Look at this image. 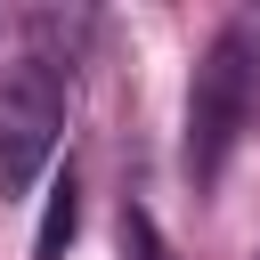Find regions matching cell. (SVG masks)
<instances>
[{"mask_svg":"<svg viewBox=\"0 0 260 260\" xmlns=\"http://www.w3.org/2000/svg\"><path fill=\"white\" fill-rule=\"evenodd\" d=\"M260 130V24L228 16L187 81V179L219 187V171L236 162V146Z\"/></svg>","mask_w":260,"mask_h":260,"instance_id":"obj_1","label":"cell"},{"mask_svg":"<svg viewBox=\"0 0 260 260\" xmlns=\"http://www.w3.org/2000/svg\"><path fill=\"white\" fill-rule=\"evenodd\" d=\"M65 106H73V65L24 41L0 65V195H24L49 171L65 138Z\"/></svg>","mask_w":260,"mask_h":260,"instance_id":"obj_2","label":"cell"},{"mask_svg":"<svg viewBox=\"0 0 260 260\" xmlns=\"http://www.w3.org/2000/svg\"><path fill=\"white\" fill-rule=\"evenodd\" d=\"M73 228H81V179L65 171V179L49 187V211H41V236H32V260H65Z\"/></svg>","mask_w":260,"mask_h":260,"instance_id":"obj_3","label":"cell"},{"mask_svg":"<svg viewBox=\"0 0 260 260\" xmlns=\"http://www.w3.org/2000/svg\"><path fill=\"white\" fill-rule=\"evenodd\" d=\"M122 260H171V244H162L146 203H122Z\"/></svg>","mask_w":260,"mask_h":260,"instance_id":"obj_4","label":"cell"}]
</instances>
